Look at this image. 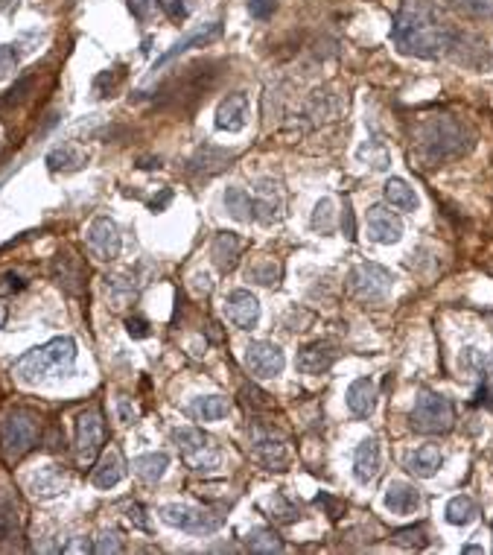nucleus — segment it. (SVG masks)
Instances as JSON below:
<instances>
[{"label": "nucleus", "mask_w": 493, "mask_h": 555, "mask_svg": "<svg viewBox=\"0 0 493 555\" xmlns=\"http://www.w3.org/2000/svg\"><path fill=\"white\" fill-rule=\"evenodd\" d=\"M169 199H172V190H164V193H161V196H158V199L152 202V211H164V205H166Z\"/></svg>", "instance_id": "obj_57"}, {"label": "nucleus", "mask_w": 493, "mask_h": 555, "mask_svg": "<svg viewBox=\"0 0 493 555\" xmlns=\"http://www.w3.org/2000/svg\"><path fill=\"white\" fill-rule=\"evenodd\" d=\"M169 15H172V18H184V15H187V9H184L181 4H172V6H169Z\"/></svg>", "instance_id": "obj_58"}, {"label": "nucleus", "mask_w": 493, "mask_h": 555, "mask_svg": "<svg viewBox=\"0 0 493 555\" xmlns=\"http://www.w3.org/2000/svg\"><path fill=\"white\" fill-rule=\"evenodd\" d=\"M231 158H234V152H225V150H213V158H208V147H202L199 155L190 161V176H196V179H199V176L202 179H210L219 170H225Z\"/></svg>", "instance_id": "obj_29"}, {"label": "nucleus", "mask_w": 493, "mask_h": 555, "mask_svg": "<svg viewBox=\"0 0 493 555\" xmlns=\"http://www.w3.org/2000/svg\"><path fill=\"white\" fill-rule=\"evenodd\" d=\"M117 415H120L123 424H135V418H137V413L132 409L129 400H117Z\"/></svg>", "instance_id": "obj_52"}, {"label": "nucleus", "mask_w": 493, "mask_h": 555, "mask_svg": "<svg viewBox=\"0 0 493 555\" xmlns=\"http://www.w3.org/2000/svg\"><path fill=\"white\" fill-rule=\"evenodd\" d=\"M443 465V456L435 444H424V447H417L409 459H406V471L414 473V476H421V479H429L441 471Z\"/></svg>", "instance_id": "obj_26"}, {"label": "nucleus", "mask_w": 493, "mask_h": 555, "mask_svg": "<svg viewBox=\"0 0 493 555\" xmlns=\"http://www.w3.org/2000/svg\"><path fill=\"white\" fill-rule=\"evenodd\" d=\"M275 9H278V0H249V15L257 18V21L272 18Z\"/></svg>", "instance_id": "obj_45"}, {"label": "nucleus", "mask_w": 493, "mask_h": 555, "mask_svg": "<svg viewBox=\"0 0 493 555\" xmlns=\"http://www.w3.org/2000/svg\"><path fill=\"white\" fill-rule=\"evenodd\" d=\"M85 164V155L79 152V150H73V147H67V143H62V147H56V150H50L47 152V167H50L53 173H70V170H79V167Z\"/></svg>", "instance_id": "obj_33"}, {"label": "nucleus", "mask_w": 493, "mask_h": 555, "mask_svg": "<svg viewBox=\"0 0 493 555\" xmlns=\"http://www.w3.org/2000/svg\"><path fill=\"white\" fill-rule=\"evenodd\" d=\"M391 286H394V275L380 263H359L351 272V289L365 304H380L391 293Z\"/></svg>", "instance_id": "obj_9"}, {"label": "nucleus", "mask_w": 493, "mask_h": 555, "mask_svg": "<svg viewBox=\"0 0 493 555\" xmlns=\"http://www.w3.org/2000/svg\"><path fill=\"white\" fill-rule=\"evenodd\" d=\"M344 237H348V240H353V237H356V228H353V213H351V208H344Z\"/></svg>", "instance_id": "obj_55"}, {"label": "nucleus", "mask_w": 493, "mask_h": 555, "mask_svg": "<svg viewBox=\"0 0 493 555\" xmlns=\"http://www.w3.org/2000/svg\"><path fill=\"white\" fill-rule=\"evenodd\" d=\"M242 254V240L239 234L234 231H219L213 237V243H210V257L216 263V269L219 272H231L237 267V260Z\"/></svg>", "instance_id": "obj_19"}, {"label": "nucleus", "mask_w": 493, "mask_h": 555, "mask_svg": "<svg viewBox=\"0 0 493 555\" xmlns=\"http://www.w3.org/2000/svg\"><path fill=\"white\" fill-rule=\"evenodd\" d=\"M67 486V473L56 465H47L41 468L33 479H30V491L38 497V500H50V497H59Z\"/></svg>", "instance_id": "obj_24"}, {"label": "nucleus", "mask_w": 493, "mask_h": 555, "mask_svg": "<svg viewBox=\"0 0 493 555\" xmlns=\"http://www.w3.org/2000/svg\"><path fill=\"white\" fill-rule=\"evenodd\" d=\"M479 517V505L473 497H467V494H458L447 503V523L453 526H467V523H473Z\"/></svg>", "instance_id": "obj_34"}, {"label": "nucleus", "mask_w": 493, "mask_h": 555, "mask_svg": "<svg viewBox=\"0 0 493 555\" xmlns=\"http://www.w3.org/2000/svg\"><path fill=\"white\" fill-rule=\"evenodd\" d=\"M85 243H88V252L91 257L103 260V263H111L120 257V249H123V240H120V228L111 216H94L88 231H85Z\"/></svg>", "instance_id": "obj_11"}, {"label": "nucleus", "mask_w": 493, "mask_h": 555, "mask_svg": "<svg viewBox=\"0 0 493 555\" xmlns=\"http://www.w3.org/2000/svg\"><path fill=\"white\" fill-rule=\"evenodd\" d=\"M333 223H336V211H333V199H322L315 205V211H312V228H318V231H330L333 228Z\"/></svg>", "instance_id": "obj_40"}, {"label": "nucleus", "mask_w": 493, "mask_h": 555, "mask_svg": "<svg viewBox=\"0 0 493 555\" xmlns=\"http://www.w3.org/2000/svg\"><path fill=\"white\" fill-rule=\"evenodd\" d=\"M245 117H249V94L234 91L216 108V129H222V132H239L245 126Z\"/></svg>", "instance_id": "obj_17"}, {"label": "nucleus", "mask_w": 493, "mask_h": 555, "mask_svg": "<svg viewBox=\"0 0 493 555\" xmlns=\"http://www.w3.org/2000/svg\"><path fill=\"white\" fill-rule=\"evenodd\" d=\"M249 444H251L254 459L263 468H268V471H286V465H289V447H286V442L278 436V432H272V427H266L260 421H251V427H249Z\"/></svg>", "instance_id": "obj_7"}, {"label": "nucleus", "mask_w": 493, "mask_h": 555, "mask_svg": "<svg viewBox=\"0 0 493 555\" xmlns=\"http://www.w3.org/2000/svg\"><path fill=\"white\" fill-rule=\"evenodd\" d=\"M391 35H394V44L400 47V53H409L417 59H438L455 41V33L450 30V23L426 0H400Z\"/></svg>", "instance_id": "obj_1"}, {"label": "nucleus", "mask_w": 493, "mask_h": 555, "mask_svg": "<svg viewBox=\"0 0 493 555\" xmlns=\"http://www.w3.org/2000/svg\"><path fill=\"white\" fill-rule=\"evenodd\" d=\"M126 517L135 523V526H140V529H149V523H146V517H143V509L137 503H132V505H126Z\"/></svg>", "instance_id": "obj_51"}, {"label": "nucleus", "mask_w": 493, "mask_h": 555, "mask_svg": "<svg viewBox=\"0 0 493 555\" xmlns=\"http://www.w3.org/2000/svg\"><path fill=\"white\" fill-rule=\"evenodd\" d=\"M132 468H135V473L143 479V482H149V486H155V482L166 473V468H169V456L166 453H140V456H135L132 459Z\"/></svg>", "instance_id": "obj_27"}, {"label": "nucleus", "mask_w": 493, "mask_h": 555, "mask_svg": "<svg viewBox=\"0 0 493 555\" xmlns=\"http://www.w3.org/2000/svg\"><path fill=\"white\" fill-rule=\"evenodd\" d=\"M35 85V79L33 77H23V79H18L4 96H0V106H4V108H9V106H21L23 100H27V91Z\"/></svg>", "instance_id": "obj_42"}, {"label": "nucleus", "mask_w": 493, "mask_h": 555, "mask_svg": "<svg viewBox=\"0 0 493 555\" xmlns=\"http://www.w3.org/2000/svg\"><path fill=\"white\" fill-rule=\"evenodd\" d=\"M4 281H6V284H4L6 289H23V286H27V284H23L15 272H6V275H4Z\"/></svg>", "instance_id": "obj_56"}, {"label": "nucleus", "mask_w": 493, "mask_h": 555, "mask_svg": "<svg viewBox=\"0 0 493 555\" xmlns=\"http://www.w3.org/2000/svg\"><path fill=\"white\" fill-rule=\"evenodd\" d=\"M73 359H76V340L70 336H56V340L44 342L38 348H30L27 354H21L12 366V374L21 383H38L50 374H64Z\"/></svg>", "instance_id": "obj_3"}, {"label": "nucleus", "mask_w": 493, "mask_h": 555, "mask_svg": "<svg viewBox=\"0 0 493 555\" xmlns=\"http://www.w3.org/2000/svg\"><path fill=\"white\" fill-rule=\"evenodd\" d=\"M242 406L249 409V413H266L268 406H272V398H268L263 389H257V386H242Z\"/></svg>", "instance_id": "obj_39"}, {"label": "nucleus", "mask_w": 493, "mask_h": 555, "mask_svg": "<svg viewBox=\"0 0 493 555\" xmlns=\"http://www.w3.org/2000/svg\"><path fill=\"white\" fill-rule=\"evenodd\" d=\"M315 505H322V509H324L330 517H339V515H341V503L333 500L330 494H318V497H315Z\"/></svg>", "instance_id": "obj_50"}, {"label": "nucleus", "mask_w": 493, "mask_h": 555, "mask_svg": "<svg viewBox=\"0 0 493 555\" xmlns=\"http://www.w3.org/2000/svg\"><path fill=\"white\" fill-rule=\"evenodd\" d=\"M470 150H473L470 129L447 114L426 117L414 126V158L426 167H438L447 158H458Z\"/></svg>", "instance_id": "obj_2"}, {"label": "nucleus", "mask_w": 493, "mask_h": 555, "mask_svg": "<svg viewBox=\"0 0 493 555\" xmlns=\"http://www.w3.org/2000/svg\"><path fill=\"white\" fill-rule=\"evenodd\" d=\"M394 541H397L400 546L421 549V546L429 544V538H426V526H424V523H414V526H409V529H397V532H394Z\"/></svg>", "instance_id": "obj_38"}, {"label": "nucleus", "mask_w": 493, "mask_h": 555, "mask_svg": "<svg viewBox=\"0 0 493 555\" xmlns=\"http://www.w3.org/2000/svg\"><path fill=\"white\" fill-rule=\"evenodd\" d=\"M50 269H53V281L64 289V293L82 296L88 269H85V263H82V257L76 252H73V249H59L53 263H50Z\"/></svg>", "instance_id": "obj_13"}, {"label": "nucleus", "mask_w": 493, "mask_h": 555, "mask_svg": "<svg viewBox=\"0 0 493 555\" xmlns=\"http://www.w3.org/2000/svg\"><path fill=\"white\" fill-rule=\"evenodd\" d=\"M120 79H123V65H117V67H111V70H103V74L94 79V94H96V96H108V94L117 88Z\"/></svg>", "instance_id": "obj_43"}, {"label": "nucleus", "mask_w": 493, "mask_h": 555, "mask_svg": "<svg viewBox=\"0 0 493 555\" xmlns=\"http://www.w3.org/2000/svg\"><path fill=\"white\" fill-rule=\"evenodd\" d=\"M41 439V418L27 406H9L0 413V459L15 465Z\"/></svg>", "instance_id": "obj_4"}, {"label": "nucleus", "mask_w": 493, "mask_h": 555, "mask_svg": "<svg viewBox=\"0 0 493 555\" xmlns=\"http://www.w3.org/2000/svg\"><path fill=\"white\" fill-rule=\"evenodd\" d=\"M225 211L234 216L237 223H249V220H254V213H251V199H249V193H245L242 187H228V190H225Z\"/></svg>", "instance_id": "obj_35"}, {"label": "nucleus", "mask_w": 493, "mask_h": 555, "mask_svg": "<svg viewBox=\"0 0 493 555\" xmlns=\"http://www.w3.org/2000/svg\"><path fill=\"white\" fill-rule=\"evenodd\" d=\"M106 444V421L100 409H85L76 418V459L82 465H94Z\"/></svg>", "instance_id": "obj_10"}, {"label": "nucleus", "mask_w": 493, "mask_h": 555, "mask_svg": "<svg viewBox=\"0 0 493 555\" xmlns=\"http://www.w3.org/2000/svg\"><path fill=\"white\" fill-rule=\"evenodd\" d=\"M140 167H143V170H152V167H161V164H158V158H155V161H152V158H143Z\"/></svg>", "instance_id": "obj_59"}, {"label": "nucleus", "mask_w": 493, "mask_h": 555, "mask_svg": "<svg viewBox=\"0 0 493 555\" xmlns=\"http://www.w3.org/2000/svg\"><path fill=\"white\" fill-rule=\"evenodd\" d=\"M123 476H126V462H123L120 450H117V447H111L108 453H103L100 459H96V468H94V473H91V482H94L96 488L108 491V488L120 486V479H123Z\"/></svg>", "instance_id": "obj_18"}, {"label": "nucleus", "mask_w": 493, "mask_h": 555, "mask_svg": "<svg viewBox=\"0 0 493 555\" xmlns=\"http://www.w3.org/2000/svg\"><path fill=\"white\" fill-rule=\"evenodd\" d=\"M158 515L166 526L184 529V532H190V535H213L222 526L219 515H210V512L196 509V505H187V503H166V505H161Z\"/></svg>", "instance_id": "obj_8"}, {"label": "nucleus", "mask_w": 493, "mask_h": 555, "mask_svg": "<svg viewBox=\"0 0 493 555\" xmlns=\"http://www.w3.org/2000/svg\"><path fill=\"white\" fill-rule=\"evenodd\" d=\"M225 316L239 327V330H254L260 322V301L249 289H234L225 298Z\"/></svg>", "instance_id": "obj_15"}, {"label": "nucleus", "mask_w": 493, "mask_h": 555, "mask_svg": "<svg viewBox=\"0 0 493 555\" xmlns=\"http://www.w3.org/2000/svg\"><path fill=\"white\" fill-rule=\"evenodd\" d=\"M365 228H368V237L374 240V243H397V240L403 237V223H400V216L382 208V205H374L371 211H368L365 216Z\"/></svg>", "instance_id": "obj_14"}, {"label": "nucleus", "mask_w": 493, "mask_h": 555, "mask_svg": "<svg viewBox=\"0 0 493 555\" xmlns=\"http://www.w3.org/2000/svg\"><path fill=\"white\" fill-rule=\"evenodd\" d=\"M4 325H6V304L0 301V327H4Z\"/></svg>", "instance_id": "obj_60"}, {"label": "nucleus", "mask_w": 493, "mask_h": 555, "mask_svg": "<svg viewBox=\"0 0 493 555\" xmlns=\"http://www.w3.org/2000/svg\"><path fill=\"white\" fill-rule=\"evenodd\" d=\"M126 4H129V12L135 21H146L152 15V9L158 6V0H126Z\"/></svg>", "instance_id": "obj_46"}, {"label": "nucleus", "mask_w": 493, "mask_h": 555, "mask_svg": "<svg viewBox=\"0 0 493 555\" xmlns=\"http://www.w3.org/2000/svg\"><path fill=\"white\" fill-rule=\"evenodd\" d=\"M336 363V348L330 342H312L298 354V369L304 374H324Z\"/></svg>", "instance_id": "obj_22"}, {"label": "nucleus", "mask_w": 493, "mask_h": 555, "mask_svg": "<svg viewBox=\"0 0 493 555\" xmlns=\"http://www.w3.org/2000/svg\"><path fill=\"white\" fill-rule=\"evenodd\" d=\"M242 359H245V369H249L254 377H260V380L280 377L283 369H286L283 351L275 342H266V340H254V342L245 345Z\"/></svg>", "instance_id": "obj_12"}, {"label": "nucleus", "mask_w": 493, "mask_h": 555, "mask_svg": "<svg viewBox=\"0 0 493 555\" xmlns=\"http://www.w3.org/2000/svg\"><path fill=\"white\" fill-rule=\"evenodd\" d=\"M476 369L482 371V386H493V351L476 354Z\"/></svg>", "instance_id": "obj_47"}, {"label": "nucleus", "mask_w": 493, "mask_h": 555, "mask_svg": "<svg viewBox=\"0 0 493 555\" xmlns=\"http://www.w3.org/2000/svg\"><path fill=\"white\" fill-rule=\"evenodd\" d=\"M464 552H482V546H476V544H467V546H464Z\"/></svg>", "instance_id": "obj_61"}, {"label": "nucleus", "mask_w": 493, "mask_h": 555, "mask_svg": "<svg viewBox=\"0 0 493 555\" xmlns=\"http://www.w3.org/2000/svg\"><path fill=\"white\" fill-rule=\"evenodd\" d=\"M380 471V444L374 436H368L359 442L356 456H353V476L359 482H371Z\"/></svg>", "instance_id": "obj_23"}, {"label": "nucleus", "mask_w": 493, "mask_h": 555, "mask_svg": "<svg viewBox=\"0 0 493 555\" xmlns=\"http://www.w3.org/2000/svg\"><path fill=\"white\" fill-rule=\"evenodd\" d=\"M94 552H100V555H106V552H123L120 535L117 532H103L100 538H96V544H94Z\"/></svg>", "instance_id": "obj_44"}, {"label": "nucleus", "mask_w": 493, "mask_h": 555, "mask_svg": "<svg viewBox=\"0 0 493 555\" xmlns=\"http://www.w3.org/2000/svg\"><path fill=\"white\" fill-rule=\"evenodd\" d=\"M126 330L132 340H146V336H149V322L140 316H132V319H126Z\"/></svg>", "instance_id": "obj_48"}, {"label": "nucleus", "mask_w": 493, "mask_h": 555, "mask_svg": "<svg viewBox=\"0 0 493 555\" xmlns=\"http://www.w3.org/2000/svg\"><path fill=\"white\" fill-rule=\"evenodd\" d=\"M222 33V23H208V27H202V30H196V33H190L187 38H181L178 44H172V50H166L158 62H155V67H164V65H169L176 56H181V53H187L190 47H196V44H205V41H210V38H216ZM152 67V70H155Z\"/></svg>", "instance_id": "obj_28"}, {"label": "nucleus", "mask_w": 493, "mask_h": 555, "mask_svg": "<svg viewBox=\"0 0 493 555\" xmlns=\"http://www.w3.org/2000/svg\"><path fill=\"white\" fill-rule=\"evenodd\" d=\"M21 538V509L9 488H0V544Z\"/></svg>", "instance_id": "obj_25"}, {"label": "nucleus", "mask_w": 493, "mask_h": 555, "mask_svg": "<svg viewBox=\"0 0 493 555\" xmlns=\"http://www.w3.org/2000/svg\"><path fill=\"white\" fill-rule=\"evenodd\" d=\"M62 552H94V544H88V541H73V544L62 546Z\"/></svg>", "instance_id": "obj_54"}, {"label": "nucleus", "mask_w": 493, "mask_h": 555, "mask_svg": "<svg viewBox=\"0 0 493 555\" xmlns=\"http://www.w3.org/2000/svg\"><path fill=\"white\" fill-rule=\"evenodd\" d=\"M228 409L231 403L225 398H219V395H205V398H196L190 403V415L196 421H222L228 415Z\"/></svg>", "instance_id": "obj_31"}, {"label": "nucleus", "mask_w": 493, "mask_h": 555, "mask_svg": "<svg viewBox=\"0 0 493 555\" xmlns=\"http://www.w3.org/2000/svg\"><path fill=\"white\" fill-rule=\"evenodd\" d=\"M409 424L421 436H441L450 432L455 424V406L450 398H443L438 392H421V398L414 400V409L409 415Z\"/></svg>", "instance_id": "obj_5"}, {"label": "nucleus", "mask_w": 493, "mask_h": 555, "mask_svg": "<svg viewBox=\"0 0 493 555\" xmlns=\"http://www.w3.org/2000/svg\"><path fill=\"white\" fill-rule=\"evenodd\" d=\"M172 442L178 444V450H181V456H184V462H187L196 473H210V471H216L219 462H222V450L213 444L210 436H205L199 427L176 430V432H172Z\"/></svg>", "instance_id": "obj_6"}, {"label": "nucleus", "mask_w": 493, "mask_h": 555, "mask_svg": "<svg viewBox=\"0 0 493 555\" xmlns=\"http://www.w3.org/2000/svg\"><path fill=\"white\" fill-rule=\"evenodd\" d=\"M447 4L473 18H493V0H447Z\"/></svg>", "instance_id": "obj_41"}, {"label": "nucleus", "mask_w": 493, "mask_h": 555, "mask_svg": "<svg viewBox=\"0 0 493 555\" xmlns=\"http://www.w3.org/2000/svg\"><path fill=\"white\" fill-rule=\"evenodd\" d=\"M260 505H263V512H268V517L278 520V523H295V520H298V509H295V505L283 494L266 497Z\"/></svg>", "instance_id": "obj_37"}, {"label": "nucleus", "mask_w": 493, "mask_h": 555, "mask_svg": "<svg viewBox=\"0 0 493 555\" xmlns=\"http://www.w3.org/2000/svg\"><path fill=\"white\" fill-rule=\"evenodd\" d=\"M280 211H283L280 187H278L275 181H260L257 196L251 199V213H254V220L263 223V225H272V223L280 220Z\"/></svg>", "instance_id": "obj_16"}, {"label": "nucleus", "mask_w": 493, "mask_h": 555, "mask_svg": "<svg viewBox=\"0 0 493 555\" xmlns=\"http://www.w3.org/2000/svg\"><path fill=\"white\" fill-rule=\"evenodd\" d=\"M417 505H421V491L409 486V482L394 479L385 486V509L391 515H412L417 512Z\"/></svg>", "instance_id": "obj_20"}, {"label": "nucleus", "mask_w": 493, "mask_h": 555, "mask_svg": "<svg viewBox=\"0 0 493 555\" xmlns=\"http://www.w3.org/2000/svg\"><path fill=\"white\" fill-rule=\"evenodd\" d=\"M193 286H196V293L208 296L210 286H213V284H210V275H208V272H196V275H193Z\"/></svg>", "instance_id": "obj_53"}, {"label": "nucleus", "mask_w": 493, "mask_h": 555, "mask_svg": "<svg viewBox=\"0 0 493 555\" xmlns=\"http://www.w3.org/2000/svg\"><path fill=\"white\" fill-rule=\"evenodd\" d=\"M280 275H283L280 263L272 260V257H266V254L254 257L249 267H245V278L254 281V284H260V286H275V284L280 281Z\"/></svg>", "instance_id": "obj_30"}, {"label": "nucleus", "mask_w": 493, "mask_h": 555, "mask_svg": "<svg viewBox=\"0 0 493 555\" xmlns=\"http://www.w3.org/2000/svg\"><path fill=\"white\" fill-rule=\"evenodd\" d=\"M245 546H249L251 552H280L283 541L278 538L275 529L260 526V529H251V532L245 535Z\"/></svg>", "instance_id": "obj_36"}, {"label": "nucleus", "mask_w": 493, "mask_h": 555, "mask_svg": "<svg viewBox=\"0 0 493 555\" xmlns=\"http://www.w3.org/2000/svg\"><path fill=\"white\" fill-rule=\"evenodd\" d=\"M382 193H385V202L391 208H397V211H417V205H421L417 202V193L403 179H388Z\"/></svg>", "instance_id": "obj_32"}, {"label": "nucleus", "mask_w": 493, "mask_h": 555, "mask_svg": "<svg viewBox=\"0 0 493 555\" xmlns=\"http://www.w3.org/2000/svg\"><path fill=\"white\" fill-rule=\"evenodd\" d=\"M18 65V53L12 50V47H6V44H0V79H4L9 70Z\"/></svg>", "instance_id": "obj_49"}, {"label": "nucleus", "mask_w": 493, "mask_h": 555, "mask_svg": "<svg viewBox=\"0 0 493 555\" xmlns=\"http://www.w3.org/2000/svg\"><path fill=\"white\" fill-rule=\"evenodd\" d=\"M377 406V386L371 377H356L348 386V409L356 418H368Z\"/></svg>", "instance_id": "obj_21"}]
</instances>
